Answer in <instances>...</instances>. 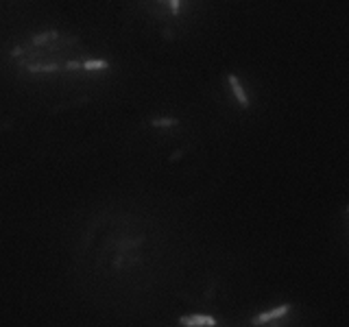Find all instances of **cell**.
<instances>
[{"label":"cell","mask_w":349,"mask_h":327,"mask_svg":"<svg viewBox=\"0 0 349 327\" xmlns=\"http://www.w3.org/2000/svg\"><path fill=\"white\" fill-rule=\"evenodd\" d=\"M59 37V33L57 31H46V33H40V35H33V40H31V46H46L51 40H57Z\"/></svg>","instance_id":"5"},{"label":"cell","mask_w":349,"mask_h":327,"mask_svg":"<svg viewBox=\"0 0 349 327\" xmlns=\"http://www.w3.org/2000/svg\"><path fill=\"white\" fill-rule=\"evenodd\" d=\"M20 54H24V48L22 46H15L13 51H11V57H20Z\"/></svg>","instance_id":"10"},{"label":"cell","mask_w":349,"mask_h":327,"mask_svg":"<svg viewBox=\"0 0 349 327\" xmlns=\"http://www.w3.org/2000/svg\"><path fill=\"white\" fill-rule=\"evenodd\" d=\"M347 214H349V205H347Z\"/></svg>","instance_id":"11"},{"label":"cell","mask_w":349,"mask_h":327,"mask_svg":"<svg viewBox=\"0 0 349 327\" xmlns=\"http://www.w3.org/2000/svg\"><path fill=\"white\" fill-rule=\"evenodd\" d=\"M291 310H292L291 303H282V305H277V308H273V310L260 312L253 321H251V323H253V325H266V323H271V321H275V319H284Z\"/></svg>","instance_id":"1"},{"label":"cell","mask_w":349,"mask_h":327,"mask_svg":"<svg viewBox=\"0 0 349 327\" xmlns=\"http://www.w3.org/2000/svg\"><path fill=\"white\" fill-rule=\"evenodd\" d=\"M168 2H171L173 15H179V11H181V0H168Z\"/></svg>","instance_id":"9"},{"label":"cell","mask_w":349,"mask_h":327,"mask_svg":"<svg viewBox=\"0 0 349 327\" xmlns=\"http://www.w3.org/2000/svg\"><path fill=\"white\" fill-rule=\"evenodd\" d=\"M179 325L183 327H216L218 321L212 314H190V316H181Z\"/></svg>","instance_id":"2"},{"label":"cell","mask_w":349,"mask_h":327,"mask_svg":"<svg viewBox=\"0 0 349 327\" xmlns=\"http://www.w3.org/2000/svg\"><path fill=\"white\" fill-rule=\"evenodd\" d=\"M179 120L177 118H153L151 120V127L155 129H171V127H177Z\"/></svg>","instance_id":"6"},{"label":"cell","mask_w":349,"mask_h":327,"mask_svg":"<svg viewBox=\"0 0 349 327\" xmlns=\"http://www.w3.org/2000/svg\"><path fill=\"white\" fill-rule=\"evenodd\" d=\"M227 81H229V87H232V92H233V96H236V101H238V105L242 107V109H249L251 107V101H249V96H247V92H244V87L242 83H240V79L236 74H227Z\"/></svg>","instance_id":"3"},{"label":"cell","mask_w":349,"mask_h":327,"mask_svg":"<svg viewBox=\"0 0 349 327\" xmlns=\"http://www.w3.org/2000/svg\"><path fill=\"white\" fill-rule=\"evenodd\" d=\"M160 2H162V0H160Z\"/></svg>","instance_id":"12"},{"label":"cell","mask_w":349,"mask_h":327,"mask_svg":"<svg viewBox=\"0 0 349 327\" xmlns=\"http://www.w3.org/2000/svg\"><path fill=\"white\" fill-rule=\"evenodd\" d=\"M29 72L33 74H42V72H63V65L59 63H31Z\"/></svg>","instance_id":"4"},{"label":"cell","mask_w":349,"mask_h":327,"mask_svg":"<svg viewBox=\"0 0 349 327\" xmlns=\"http://www.w3.org/2000/svg\"><path fill=\"white\" fill-rule=\"evenodd\" d=\"M105 68H109V61H105V59H87V61H83V70H87V72L105 70Z\"/></svg>","instance_id":"7"},{"label":"cell","mask_w":349,"mask_h":327,"mask_svg":"<svg viewBox=\"0 0 349 327\" xmlns=\"http://www.w3.org/2000/svg\"><path fill=\"white\" fill-rule=\"evenodd\" d=\"M79 70H83V63H81V61L70 59V61L63 63V72H79Z\"/></svg>","instance_id":"8"}]
</instances>
